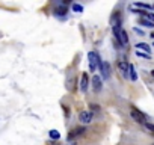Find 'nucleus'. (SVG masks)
I'll use <instances>...</instances> for the list:
<instances>
[{
  "mask_svg": "<svg viewBox=\"0 0 154 145\" xmlns=\"http://www.w3.org/2000/svg\"><path fill=\"white\" fill-rule=\"evenodd\" d=\"M49 136H50L51 139H61V133L57 132V130H50V132H49Z\"/></svg>",
  "mask_w": 154,
  "mask_h": 145,
  "instance_id": "14",
  "label": "nucleus"
},
{
  "mask_svg": "<svg viewBox=\"0 0 154 145\" xmlns=\"http://www.w3.org/2000/svg\"><path fill=\"white\" fill-rule=\"evenodd\" d=\"M88 59H89V69H91L92 73H95V69H98L100 63H101V61H100V56L95 51H89L88 53Z\"/></svg>",
  "mask_w": 154,
  "mask_h": 145,
  "instance_id": "1",
  "label": "nucleus"
},
{
  "mask_svg": "<svg viewBox=\"0 0 154 145\" xmlns=\"http://www.w3.org/2000/svg\"><path fill=\"white\" fill-rule=\"evenodd\" d=\"M130 115L131 118L136 121V122H139V124H145V115L142 114V112H139L137 109H135V107H131V110H130Z\"/></svg>",
  "mask_w": 154,
  "mask_h": 145,
  "instance_id": "2",
  "label": "nucleus"
},
{
  "mask_svg": "<svg viewBox=\"0 0 154 145\" xmlns=\"http://www.w3.org/2000/svg\"><path fill=\"white\" fill-rule=\"evenodd\" d=\"M129 65L130 63H127L125 61H119L118 62V68L121 69V73H123L124 77H129Z\"/></svg>",
  "mask_w": 154,
  "mask_h": 145,
  "instance_id": "8",
  "label": "nucleus"
},
{
  "mask_svg": "<svg viewBox=\"0 0 154 145\" xmlns=\"http://www.w3.org/2000/svg\"><path fill=\"white\" fill-rule=\"evenodd\" d=\"M150 36H151V38H153V39H154V32H153V33H151V35H150Z\"/></svg>",
  "mask_w": 154,
  "mask_h": 145,
  "instance_id": "22",
  "label": "nucleus"
},
{
  "mask_svg": "<svg viewBox=\"0 0 154 145\" xmlns=\"http://www.w3.org/2000/svg\"><path fill=\"white\" fill-rule=\"evenodd\" d=\"M92 88L95 92H100L103 88V85H101V77H98V76H94L92 77Z\"/></svg>",
  "mask_w": 154,
  "mask_h": 145,
  "instance_id": "6",
  "label": "nucleus"
},
{
  "mask_svg": "<svg viewBox=\"0 0 154 145\" xmlns=\"http://www.w3.org/2000/svg\"><path fill=\"white\" fill-rule=\"evenodd\" d=\"M85 132H86V130H85V127H83V126H80V127H76V128H73V130L70 132V135H68V139H73V138L82 136Z\"/></svg>",
  "mask_w": 154,
  "mask_h": 145,
  "instance_id": "5",
  "label": "nucleus"
},
{
  "mask_svg": "<svg viewBox=\"0 0 154 145\" xmlns=\"http://www.w3.org/2000/svg\"><path fill=\"white\" fill-rule=\"evenodd\" d=\"M136 48H137V51L144 50V53H147V55H150V50H151V47L148 44H145V42H139V44H136Z\"/></svg>",
  "mask_w": 154,
  "mask_h": 145,
  "instance_id": "11",
  "label": "nucleus"
},
{
  "mask_svg": "<svg viewBox=\"0 0 154 145\" xmlns=\"http://www.w3.org/2000/svg\"><path fill=\"white\" fill-rule=\"evenodd\" d=\"M129 77L133 80V82H136L137 80V74H136V69L133 65H129Z\"/></svg>",
  "mask_w": 154,
  "mask_h": 145,
  "instance_id": "12",
  "label": "nucleus"
},
{
  "mask_svg": "<svg viewBox=\"0 0 154 145\" xmlns=\"http://www.w3.org/2000/svg\"><path fill=\"white\" fill-rule=\"evenodd\" d=\"M79 121H80L82 124H89V122L92 121V112L82 110L80 114H79Z\"/></svg>",
  "mask_w": 154,
  "mask_h": 145,
  "instance_id": "3",
  "label": "nucleus"
},
{
  "mask_svg": "<svg viewBox=\"0 0 154 145\" xmlns=\"http://www.w3.org/2000/svg\"><path fill=\"white\" fill-rule=\"evenodd\" d=\"M153 8H154V6H153Z\"/></svg>",
  "mask_w": 154,
  "mask_h": 145,
  "instance_id": "24",
  "label": "nucleus"
},
{
  "mask_svg": "<svg viewBox=\"0 0 154 145\" xmlns=\"http://www.w3.org/2000/svg\"><path fill=\"white\" fill-rule=\"evenodd\" d=\"M71 8H73V11H74V12H83V6H82V5L73 3V5H71Z\"/></svg>",
  "mask_w": 154,
  "mask_h": 145,
  "instance_id": "15",
  "label": "nucleus"
},
{
  "mask_svg": "<svg viewBox=\"0 0 154 145\" xmlns=\"http://www.w3.org/2000/svg\"><path fill=\"white\" fill-rule=\"evenodd\" d=\"M91 109H92V110H97V112H98V110H100V106H98V104H91Z\"/></svg>",
  "mask_w": 154,
  "mask_h": 145,
  "instance_id": "20",
  "label": "nucleus"
},
{
  "mask_svg": "<svg viewBox=\"0 0 154 145\" xmlns=\"http://www.w3.org/2000/svg\"><path fill=\"white\" fill-rule=\"evenodd\" d=\"M151 76H153V77H154V69H153V71H151Z\"/></svg>",
  "mask_w": 154,
  "mask_h": 145,
  "instance_id": "23",
  "label": "nucleus"
},
{
  "mask_svg": "<svg viewBox=\"0 0 154 145\" xmlns=\"http://www.w3.org/2000/svg\"><path fill=\"white\" fill-rule=\"evenodd\" d=\"M55 14L56 15H65L67 14V8H56L55 9Z\"/></svg>",
  "mask_w": 154,
  "mask_h": 145,
  "instance_id": "16",
  "label": "nucleus"
},
{
  "mask_svg": "<svg viewBox=\"0 0 154 145\" xmlns=\"http://www.w3.org/2000/svg\"><path fill=\"white\" fill-rule=\"evenodd\" d=\"M129 44V35L124 29H121L119 32V45H127Z\"/></svg>",
  "mask_w": 154,
  "mask_h": 145,
  "instance_id": "10",
  "label": "nucleus"
},
{
  "mask_svg": "<svg viewBox=\"0 0 154 145\" xmlns=\"http://www.w3.org/2000/svg\"><path fill=\"white\" fill-rule=\"evenodd\" d=\"M88 86H89V77H88L86 73H83L82 74V79H80V89L85 92V91L88 89Z\"/></svg>",
  "mask_w": 154,
  "mask_h": 145,
  "instance_id": "9",
  "label": "nucleus"
},
{
  "mask_svg": "<svg viewBox=\"0 0 154 145\" xmlns=\"http://www.w3.org/2000/svg\"><path fill=\"white\" fill-rule=\"evenodd\" d=\"M98 69L101 71V77L103 79H109L110 77V65H109V62H101L100 63V67Z\"/></svg>",
  "mask_w": 154,
  "mask_h": 145,
  "instance_id": "4",
  "label": "nucleus"
},
{
  "mask_svg": "<svg viewBox=\"0 0 154 145\" xmlns=\"http://www.w3.org/2000/svg\"><path fill=\"white\" fill-rule=\"evenodd\" d=\"M144 18H147V20H150L151 23H154V14L153 12H145V17Z\"/></svg>",
  "mask_w": 154,
  "mask_h": 145,
  "instance_id": "19",
  "label": "nucleus"
},
{
  "mask_svg": "<svg viewBox=\"0 0 154 145\" xmlns=\"http://www.w3.org/2000/svg\"><path fill=\"white\" fill-rule=\"evenodd\" d=\"M153 145H154V144H153Z\"/></svg>",
  "mask_w": 154,
  "mask_h": 145,
  "instance_id": "25",
  "label": "nucleus"
},
{
  "mask_svg": "<svg viewBox=\"0 0 154 145\" xmlns=\"http://www.w3.org/2000/svg\"><path fill=\"white\" fill-rule=\"evenodd\" d=\"M135 6H137V8H144V9H153L151 5H147V3H135Z\"/></svg>",
  "mask_w": 154,
  "mask_h": 145,
  "instance_id": "17",
  "label": "nucleus"
},
{
  "mask_svg": "<svg viewBox=\"0 0 154 145\" xmlns=\"http://www.w3.org/2000/svg\"><path fill=\"white\" fill-rule=\"evenodd\" d=\"M135 32H137L139 35H142V30H141V29H137V27H135Z\"/></svg>",
  "mask_w": 154,
  "mask_h": 145,
  "instance_id": "21",
  "label": "nucleus"
},
{
  "mask_svg": "<svg viewBox=\"0 0 154 145\" xmlns=\"http://www.w3.org/2000/svg\"><path fill=\"white\" fill-rule=\"evenodd\" d=\"M110 24L112 27H121V14L119 12H115L110 18Z\"/></svg>",
  "mask_w": 154,
  "mask_h": 145,
  "instance_id": "7",
  "label": "nucleus"
},
{
  "mask_svg": "<svg viewBox=\"0 0 154 145\" xmlns=\"http://www.w3.org/2000/svg\"><path fill=\"white\" fill-rule=\"evenodd\" d=\"M139 23H141L142 26H145V27H154V23H151V21L147 20V18H141Z\"/></svg>",
  "mask_w": 154,
  "mask_h": 145,
  "instance_id": "13",
  "label": "nucleus"
},
{
  "mask_svg": "<svg viewBox=\"0 0 154 145\" xmlns=\"http://www.w3.org/2000/svg\"><path fill=\"white\" fill-rule=\"evenodd\" d=\"M136 56L145 57V59H151V55H147V53H144V51H137V50H136Z\"/></svg>",
  "mask_w": 154,
  "mask_h": 145,
  "instance_id": "18",
  "label": "nucleus"
}]
</instances>
